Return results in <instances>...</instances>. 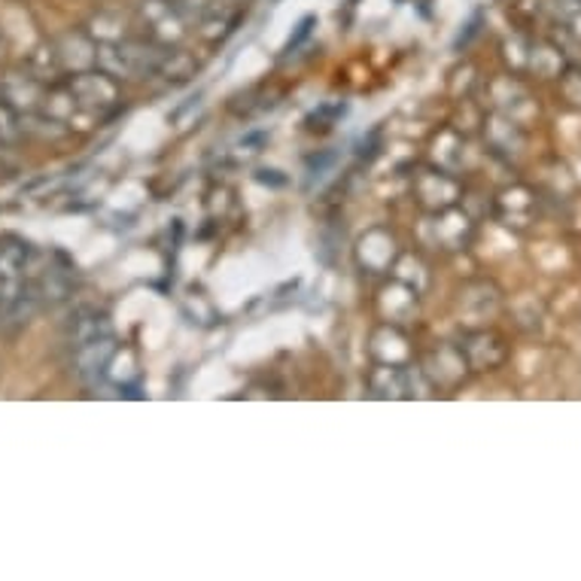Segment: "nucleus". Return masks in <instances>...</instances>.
<instances>
[{"label":"nucleus","mask_w":581,"mask_h":581,"mask_svg":"<svg viewBox=\"0 0 581 581\" xmlns=\"http://www.w3.org/2000/svg\"><path fill=\"white\" fill-rule=\"evenodd\" d=\"M110 336V326L104 317H98L92 311H86V314H79L74 326H71V344H74V351L83 348V344H89V341H98V338H108Z\"/></svg>","instance_id":"obj_2"},{"label":"nucleus","mask_w":581,"mask_h":581,"mask_svg":"<svg viewBox=\"0 0 581 581\" xmlns=\"http://www.w3.org/2000/svg\"><path fill=\"white\" fill-rule=\"evenodd\" d=\"M22 116L16 113V108H10L7 101H0V140L13 143V140L22 138Z\"/></svg>","instance_id":"obj_4"},{"label":"nucleus","mask_w":581,"mask_h":581,"mask_svg":"<svg viewBox=\"0 0 581 581\" xmlns=\"http://www.w3.org/2000/svg\"><path fill=\"white\" fill-rule=\"evenodd\" d=\"M71 98L92 110H108L116 104V86L110 83L108 74H83L71 83Z\"/></svg>","instance_id":"obj_1"},{"label":"nucleus","mask_w":581,"mask_h":581,"mask_svg":"<svg viewBox=\"0 0 581 581\" xmlns=\"http://www.w3.org/2000/svg\"><path fill=\"white\" fill-rule=\"evenodd\" d=\"M37 98H40V89L34 86L31 79L25 77H10L3 83V101L10 104V108H28L31 110L37 104Z\"/></svg>","instance_id":"obj_3"}]
</instances>
